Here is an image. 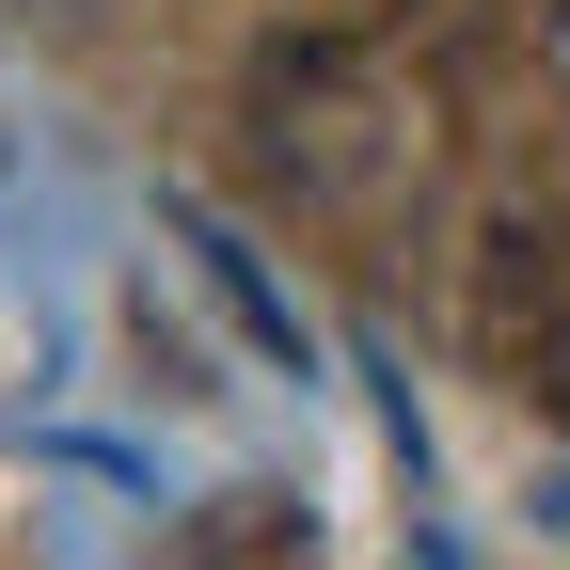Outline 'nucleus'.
Returning a JSON list of instances; mask_svg holds the SVG:
<instances>
[{"instance_id": "nucleus-1", "label": "nucleus", "mask_w": 570, "mask_h": 570, "mask_svg": "<svg viewBox=\"0 0 570 570\" xmlns=\"http://www.w3.org/2000/svg\"><path fill=\"white\" fill-rule=\"evenodd\" d=\"M460 333L508 396H570V206L554 190H508L460 254Z\"/></svg>"}, {"instance_id": "nucleus-2", "label": "nucleus", "mask_w": 570, "mask_h": 570, "mask_svg": "<svg viewBox=\"0 0 570 570\" xmlns=\"http://www.w3.org/2000/svg\"><path fill=\"white\" fill-rule=\"evenodd\" d=\"M365 17H396V0H365Z\"/></svg>"}]
</instances>
